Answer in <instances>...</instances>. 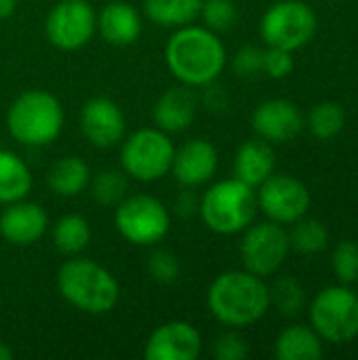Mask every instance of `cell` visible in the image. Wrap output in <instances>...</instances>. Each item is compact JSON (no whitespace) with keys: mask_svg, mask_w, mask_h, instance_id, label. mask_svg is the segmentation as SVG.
Masks as SVG:
<instances>
[{"mask_svg":"<svg viewBox=\"0 0 358 360\" xmlns=\"http://www.w3.org/2000/svg\"><path fill=\"white\" fill-rule=\"evenodd\" d=\"M226 49L215 32L205 25L177 27L165 46L169 72L192 89L215 82L226 68Z\"/></svg>","mask_w":358,"mask_h":360,"instance_id":"cell-1","label":"cell"},{"mask_svg":"<svg viewBox=\"0 0 358 360\" xmlns=\"http://www.w3.org/2000/svg\"><path fill=\"white\" fill-rule=\"evenodd\" d=\"M207 306L217 323L241 329L257 323L268 312L270 291L262 276L247 270H230L211 283Z\"/></svg>","mask_w":358,"mask_h":360,"instance_id":"cell-2","label":"cell"},{"mask_svg":"<svg viewBox=\"0 0 358 360\" xmlns=\"http://www.w3.org/2000/svg\"><path fill=\"white\" fill-rule=\"evenodd\" d=\"M59 295L80 312L108 314L120 300V285L101 264L74 255L65 259L57 272Z\"/></svg>","mask_w":358,"mask_h":360,"instance_id":"cell-3","label":"cell"},{"mask_svg":"<svg viewBox=\"0 0 358 360\" xmlns=\"http://www.w3.org/2000/svg\"><path fill=\"white\" fill-rule=\"evenodd\" d=\"M6 129L23 146H49L63 129V108L53 93L30 89L8 105Z\"/></svg>","mask_w":358,"mask_h":360,"instance_id":"cell-4","label":"cell"},{"mask_svg":"<svg viewBox=\"0 0 358 360\" xmlns=\"http://www.w3.org/2000/svg\"><path fill=\"white\" fill-rule=\"evenodd\" d=\"M257 196L251 186L232 177L213 184L198 202L205 226L222 236L238 234L253 224Z\"/></svg>","mask_w":358,"mask_h":360,"instance_id":"cell-5","label":"cell"},{"mask_svg":"<svg viewBox=\"0 0 358 360\" xmlns=\"http://www.w3.org/2000/svg\"><path fill=\"white\" fill-rule=\"evenodd\" d=\"M173 156L175 146L169 133L156 127H146L137 129L127 139H122L120 167L129 177L148 184L158 181L167 173H171Z\"/></svg>","mask_w":358,"mask_h":360,"instance_id":"cell-6","label":"cell"},{"mask_svg":"<svg viewBox=\"0 0 358 360\" xmlns=\"http://www.w3.org/2000/svg\"><path fill=\"white\" fill-rule=\"evenodd\" d=\"M114 226L118 234L137 247H154L171 230L169 209L150 194L124 196L114 207Z\"/></svg>","mask_w":358,"mask_h":360,"instance_id":"cell-7","label":"cell"},{"mask_svg":"<svg viewBox=\"0 0 358 360\" xmlns=\"http://www.w3.org/2000/svg\"><path fill=\"white\" fill-rule=\"evenodd\" d=\"M317 32V15L312 6L302 0H281L272 4L260 23L262 40L268 46H279L285 51L302 49L312 40Z\"/></svg>","mask_w":358,"mask_h":360,"instance_id":"cell-8","label":"cell"},{"mask_svg":"<svg viewBox=\"0 0 358 360\" xmlns=\"http://www.w3.org/2000/svg\"><path fill=\"white\" fill-rule=\"evenodd\" d=\"M314 331L331 344H346L358 335V295L346 287L323 289L312 306Z\"/></svg>","mask_w":358,"mask_h":360,"instance_id":"cell-9","label":"cell"},{"mask_svg":"<svg viewBox=\"0 0 358 360\" xmlns=\"http://www.w3.org/2000/svg\"><path fill=\"white\" fill-rule=\"evenodd\" d=\"M97 32V15L89 0H59L44 19L46 40L59 51L82 49Z\"/></svg>","mask_w":358,"mask_h":360,"instance_id":"cell-10","label":"cell"},{"mask_svg":"<svg viewBox=\"0 0 358 360\" xmlns=\"http://www.w3.org/2000/svg\"><path fill=\"white\" fill-rule=\"evenodd\" d=\"M243 232L245 236L241 240V259L245 270L255 276L274 274L289 253V234L276 221L255 224Z\"/></svg>","mask_w":358,"mask_h":360,"instance_id":"cell-11","label":"cell"},{"mask_svg":"<svg viewBox=\"0 0 358 360\" xmlns=\"http://www.w3.org/2000/svg\"><path fill=\"white\" fill-rule=\"evenodd\" d=\"M257 207L276 224H295L310 209V192L300 179L272 173L260 186Z\"/></svg>","mask_w":358,"mask_h":360,"instance_id":"cell-12","label":"cell"},{"mask_svg":"<svg viewBox=\"0 0 358 360\" xmlns=\"http://www.w3.org/2000/svg\"><path fill=\"white\" fill-rule=\"evenodd\" d=\"M80 131L84 139L99 150L118 146L124 139L127 120L120 105L110 97H91L80 108Z\"/></svg>","mask_w":358,"mask_h":360,"instance_id":"cell-13","label":"cell"},{"mask_svg":"<svg viewBox=\"0 0 358 360\" xmlns=\"http://www.w3.org/2000/svg\"><path fill=\"white\" fill-rule=\"evenodd\" d=\"M203 352V335L188 321H169L154 329L146 342L148 360H196Z\"/></svg>","mask_w":358,"mask_h":360,"instance_id":"cell-14","label":"cell"},{"mask_svg":"<svg viewBox=\"0 0 358 360\" xmlns=\"http://www.w3.org/2000/svg\"><path fill=\"white\" fill-rule=\"evenodd\" d=\"M217 150L209 139H188L179 148H175L171 173L175 175L177 184L184 188H198L213 179L217 171Z\"/></svg>","mask_w":358,"mask_h":360,"instance_id":"cell-15","label":"cell"},{"mask_svg":"<svg viewBox=\"0 0 358 360\" xmlns=\"http://www.w3.org/2000/svg\"><path fill=\"white\" fill-rule=\"evenodd\" d=\"M49 228V215L38 202L25 198L6 205L0 213V236L15 247H30L38 243Z\"/></svg>","mask_w":358,"mask_h":360,"instance_id":"cell-16","label":"cell"},{"mask_svg":"<svg viewBox=\"0 0 358 360\" xmlns=\"http://www.w3.org/2000/svg\"><path fill=\"white\" fill-rule=\"evenodd\" d=\"M251 124L262 139L285 143L298 137V133L304 129V118L293 101L268 99L255 108L251 116Z\"/></svg>","mask_w":358,"mask_h":360,"instance_id":"cell-17","label":"cell"},{"mask_svg":"<svg viewBox=\"0 0 358 360\" xmlns=\"http://www.w3.org/2000/svg\"><path fill=\"white\" fill-rule=\"evenodd\" d=\"M196 110H198V99H196L194 89L179 82V86L167 89L156 99L154 110H152L154 127L169 135L181 133L194 122Z\"/></svg>","mask_w":358,"mask_h":360,"instance_id":"cell-18","label":"cell"},{"mask_svg":"<svg viewBox=\"0 0 358 360\" xmlns=\"http://www.w3.org/2000/svg\"><path fill=\"white\" fill-rule=\"evenodd\" d=\"M97 32L112 46H131L141 34V15L131 2L112 0L97 15Z\"/></svg>","mask_w":358,"mask_h":360,"instance_id":"cell-19","label":"cell"},{"mask_svg":"<svg viewBox=\"0 0 358 360\" xmlns=\"http://www.w3.org/2000/svg\"><path fill=\"white\" fill-rule=\"evenodd\" d=\"M274 152L262 139L241 143L234 156V177L251 188H260L274 173Z\"/></svg>","mask_w":358,"mask_h":360,"instance_id":"cell-20","label":"cell"},{"mask_svg":"<svg viewBox=\"0 0 358 360\" xmlns=\"http://www.w3.org/2000/svg\"><path fill=\"white\" fill-rule=\"evenodd\" d=\"M91 181V169L80 156H61L57 158L49 173H46V186L53 194L61 198H74L82 194L89 188Z\"/></svg>","mask_w":358,"mask_h":360,"instance_id":"cell-21","label":"cell"},{"mask_svg":"<svg viewBox=\"0 0 358 360\" xmlns=\"http://www.w3.org/2000/svg\"><path fill=\"white\" fill-rule=\"evenodd\" d=\"M274 356L279 360H321L323 359L321 335L304 325L287 327L276 338Z\"/></svg>","mask_w":358,"mask_h":360,"instance_id":"cell-22","label":"cell"},{"mask_svg":"<svg viewBox=\"0 0 358 360\" xmlns=\"http://www.w3.org/2000/svg\"><path fill=\"white\" fill-rule=\"evenodd\" d=\"M32 190V173L27 165L11 150H0V205L21 200Z\"/></svg>","mask_w":358,"mask_h":360,"instance_id":"cell-23","label":"cell"},{"mask_svg":"<svg viewBox=\"0 0 358 360\" xmlns=\"http://www.w3.org/2000/svg\"><path fill=\"white\" fill-rule=\"evenodd\" d=\"M203 0H143L150 21L160 27H184L198 19Z\"/></svg>","mask_w":358,"mask_h":360,"instance_id":"cell-24","label":"cell"},{"mask_svg":"<svg viewBox=\"0 0 358 360\" xmlns=\"http://www.w3.org/2000/svg\"><path fill=\"white\" fill-rule=\"evenodd\" d=\"M91 243V226L78 213H68L59 217L53 226V245L55 249L65 255L74 257L80 255Z\"/></svg>","mask_w":358,"mask_h":360,"instance_id":"cell-25","label":"cell"},{"mask_svg":"<svg viewBox=\"0 0 358 360\" xmlns=\"http://www.w3.org/2000/svg\"><path fill=\"white\" fill-rule=\"evenodd\" d=\"M89 190L99 207H116L129 190L127 173L118 169H103L97 175H91Z\"/></svg>","mask_w":358,"mask_h":360,"instance_id":"cell-26","label":"cell"},{"mask_svg":"<svg viewBox=\"0 0 358 360\" xmlns=\"http://www.w3.org/2000/svg\"><path fill=\"white\" fill-rule=\"evenodd\" d=\"M298 226L289 234V247H293L302 255H314L327 249L329 245V232L327 228L317 219H304L295 221Z\"/></svg>","mask_w":358,"mask_h":360,"instance_id":"cell-27","label":"cell"},{"mask_svg":"<svg viewBox=\"0 0 358 360\" xmlns=\"http://www.w3.org/2000/svg\"><path fill=\"white\" fill-rule=\"evenodd\" d=\"M346 124V112L335 101H323L314 105V110L308 116V127L314 137L319 139H331L335 137Z\"/></svg>","mask_w":358,"mask_h":360,"instance_id":"cell-28","label":"cell"},{"mask_svg":"<svg viewBox=\"0 0 358 360\" xmlns=\"http://www.w3.org/2000/svg\"><path fill=\"white\" fill-rule=\"evenodd\" d=\"M268 291H270V306H274L283 316H298L300 310L304 308V300H306L304 289L291 276L279 278L272 287H268Z\"/></svg>","mask_w":358,"mask_h":360,"instance_id":"cell-29","label":"cell"},{"mask_svg":"<svg viewBox=\"0 0 358 360\" xmlns=\"http://www.w3.org/2000/svg\"><path fill=\"white\" fill-rule=\"evenodd\" d=\"M198 19H203L205 27L217 34L230 30L236 23L238 11L232 0H203Z\"/></svg>","mask_w":358,"mask_h":360,"instance_id":"cell-30","label":"cell"},{"mask_svg":"<svg viewBox=\"0 0 358 360\" xmlns=\"http://www.w3.org/2000/svg\"><path fill=\"white\" fill-rule=\"evenodd\" d=\"M148 274L152 276L154 283L158 285H171L179 278V259L165 249H154L148 257Z\"/></svg>","mask_w":358,"mask_h":360,"instance_id":"cell-31","label":"cell"},{"mask_svg":"<svg viewBox=\"0 0 358 360\" xmlns=\"http://www.w3.org/2000/svg\"><path fill=\"white\" fill-rule=\"evenodd\" d=\"M333 270L340 283L350 285L358 281V245L352 240H344L333 251Z\"/></svg>","mask_w":358,"mask_h":360,"instance_id":"cell-32","label":"cell"},{"mask_svg":"<svg viewBox=\"0 0 358 360\" xmlns=\"http://www.w3.org/2000/svg\"><path fill=\"white\" fill-rule=\"evenodd\" d=\"M213 356L217 360H245L249 356V346L241 333L226 331L213 342Z\"/></svg>","mask_w":358,"mask_h":360,"instance_id":"cell-33","label":"cell"},{"mask_svg":"<svg viewBox=\"0 0 358 360\" xmlns=\"http://www.w3.org/2000/svg\"><path fill=\"white\" fill-rule=\"evenodd\" d=\"M232 70L241 78H251L260 72H264V49L260 46H243L232 57Z\"/></svg>","mask_w":358,"mask_h":360,"instance_id":"cell-34","label":"cell"},{"mask_svg":"<svg viewBox=\"0 0 358 360\" xmlns=\"http://www.w3.org/2000/svg\"><path fill=\"white\" fill-rule=\"evenodd\" d=\"M293 57L291 51L279 49V46H270L268 51H264V72L270 78H285L293 72Z\"/></svg>","mask_w":358,"mask_h":360,"instance_id":"cell-35","label":"cell"},{"mask_svg":"<svg viewBox=\"0 0 358 360\" xmlns=\"http://www.w3.org/2000/svg\"><path fill=\"white\" fill-rule=\"evenodd\" d=\"M175 209H177L181 215H192V213H196V211H198L196 196L190 192V188H186V190L181 192V196L177 198V205H175Z\"/></svg>","mask_w":358,"mask_h":360,"instance_id":"cell-36","label":"cell"},{"mask_svg":"<svg viewBox=\"0 0 358 360\" xmlns=\"http://www.w3.org/2000/svg\"><path fill=\"white\" fill-rule=\"evenodd\" d=\"M17 8V0H0V19H8Z\"/></svg>","mask_w":358,"mask_h":360,"instance_id":"cell-37","label":"cell"},{"mask_svg":"<svg viewBox=\"0 0 358 360\" xmlns=\"http://www.w3.org/2000/svg\"><path fill=\"white\" fill-rule=\"evenodd\" d=\"M13 356H15V352L11 350V346L0 342V360H13Z\"/></svg>","mask_w":358,"mask_h":360,"instance_id":"cell-38","label":"cell"},{"mask_svg":"<svg viewBox=\"0 0 358 360\" xmlns=\"http://www.w3.org/2000/svg\"><path fill=\"white\" fill-rule=\"evenodd\" d=\"M0 300H2V293H0Z\"/></svg>","mask_w":358,"mask_h":360,"instance_id":"cell-39","label":"cell"}]
</instances>
